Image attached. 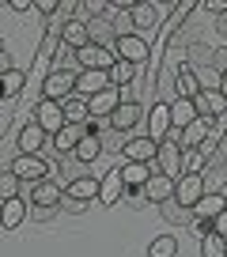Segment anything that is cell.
Wrapping results in <instances>:
<instances>
[{"mask_svg": "<svg viewBox=\"0 0 227 257\" xmlns=\"http://www.w3.org/2000/svg\"><path fill=\"white\" fill-rule=\"evenodd\" d=\"M76 83H80V72H72V68H53V72L42 80V98L65 102V98L76 95Z\"/></svg>", "mask_w": 227, "mask_h": 257, "instance_id": "1", "label": "cell"}, {"mask_svg": "<svg viewBox=\"0 0 227 257\" xmlns=\"http://www.w3.org/2000/svg\"><path fill=\"white\" fill-rule=\"evenodd\" d=\"M182 155H186V148H182L178 128H174L167 140H159V155H155V167H159L163 174H170V178H182Z\"/></svg>", "mask_w": 227, "mask_h": 257, "instance_id": "2", "label": "cell"}, {"mask_svg": "<svg viewBox=\"0 0 227 257\" xmlns=\"http://www.w3.org/2000/svg\"><path fill=\"white\" fill-rule=\"evenodd\" d=\"M76 61H80V72H87V68H95V72H110L113 64H118V53L106 46H83L80 53H76Z\"/></svg>", "mask_w": 227, "mask_h": 257, "instance_id": "3", "label": "cell"}, {"mask_svg": "<svg viewBox=\"0 0 227 257\" xmlns=\"http://www.w3.org/2000/svg\"><path fill=\"white\" fill-rule=\"evenodd\" d=\"M8 167L16 170V174L23 178L27 185H34V182H46V174H49V163L42 159V155H16V159H12Z\"/></svg>", "mask_w": 227, "mask_h": 257, "instance_id": "4", "label": "cell"}, {"mask_svg": "<svg viewBox=\"0 0 227 257\" xmlns=\"http://www.w3.org/2000/svg\"><path fill=\"white\" fill-rule=\"evenodd\" d=\"M204 193H208V189H204V178L201 174H182L178 178V189H174V201L186 204V208H197Z\"/></svg>", "mask_w": 227, "mask_h": 257, "instance_id": "5", "label": "cell"}, {"mask_svg": "<svg viewBox=\"0 0 227 257\" xmlns=\"http://www.w3.org/2000/svg\"><path fill=\"white\" fill-rule=\"evenodd\" d=\"M34 121L46 128L49 137H57V133L68 125V121H65V110H61V102H49V98H42V102H38V110H34Z\"/></svg>", "mask_w": 227, "mask_h": 257, "instance_id": "6", "label": "cell"}, {"mask_svg": "<svg viewBox=\"0 0 227 257\" xmlns=\"http://www.w3.org/2000/svg\"><path fill=\"white\" fill-rule=\"evenodd\" d=\"M170 133H174V121H170V102H155L152 113H148V137L159 144V140H167Z\"/></svg>", "mask_w": 227, "mask_h": 257, "instance_id": "7", "label": "cell"}, {"mask_svg": "<svg viewBox=\"0 0 227 257\" xmlns=\"http://www.w3.org/2000/svg\"><path fill=\"white\" fill-rule=\"evenodd\" d=\"M87 102H91V121H98V117L110 121L113 110H118L125 98H122V87H106V91H98L95 98H87Z\"/></svg>", "mask_w": 227, "mask_h": 257, "instance_id": "8", "label": "cell"}, {"mask_svg": "<svg viewBox=\"0 0 227 257\" xmlns=\"http://www.w3.org/2000/svg\"><path fill=\"white\" fill-rule=\"evenodd\" d=\"M113 53H118V61H129V64H140L152 57V46H148L140 34H133V38H118L113 42Z\"/></svg>", "mask_w": 227, "mask_h": 257, "instance_id": "9", "label": "cell"}, {"mask_svg": "<svg viewBox=\"0 0 227 257\" xmlns=\"http://www.w3.org/2000/svg\"><path fill=\"white\" fill-rule=\"evenodd\" d=\"M174 189H178V178H170V174H152V182L144 185V197L152 204H167V201H174Z\"/></svg>", "mask_w": 227, "mask_h": 257, "instance_id": "10", "label": "cell"}, {"mask_svg": "<svg viewBox=\"0 0 227 257\" xmlns=\"http://www.w3.org/2000/svg\"><path fill=\"white\" fill-rule=\"evenodd\" d=\"M125 174H122V167H113V170H106V178H102V193H98V201L106 204V208H113L118 201H125Z\"/></svg>", "mask_w": 227, "mask_h": 257, "instance_id": "11", "label": "cell"}, {"mask_svg": "<svg viewBox=\"0 0 227 257\" xmlns=\"http://www.w3.org/2000/svg\"><path fill=\"white\" fill-rule=\"evenodd\" d=\"M61 197H65V189L57 182H49V178L31 185V204L34 208H61Z\"/></svg>", "mask_w": 227, "mask_h": 257, "instance_id": "12", "label": "cell"}, {"mask_svg": "<svg viewBox=\"0 0 227 257\" xmlns=\"http://www.w3.org/2000/svg\"><path fill=\"white\" fill-rule=\"evenodd\" d=\"M125 163H155V155H159V144H155L152 137H129V144H125Z\"/></svg>", "mask_w": 227, "mask_h": 257, "instance_id": "13", "label": "cell"}, {"mask_svg": "<svg viewBox=\"0 0 227 257\" xmlns=\"http://www.w3.org/2000/svg\"><path fill=\"white\" fill-rule=\"evenodd\" d=\"M61 46H68L72 53H80L83 46H91L87 19H72V23H65V27H61Z\"/></svg>", "mask_w": 227, "mask_h": 257, "instance_id": "14", "label": "cell"}, {"mask_svg": "<svg viewBox=\"0 0 227 257\" xmlns=\"http://www.w3.org/2000/svg\"><path fill=\"white\" fill-rule=\"evenodd\" d=\"M87 128H91V133L80 140V148H76V163H80V167H91V163L102 155V137H98V125H95V121H87Z\"/></svg>", "mask_w": 227, "mask_h": 257, "instance_id": "15", "label": "cell"}, {"mask_svg": "<svg viewBox=\"0 0 227 257\" xmlns=\"http://www.w3.org/2000/svg\"><path fill=\"white\" fill-rule=\"evenodd\" d=\"M219 128H216V121L212 117H197L189 128H182V148H201L208 137H216Z\"/></svg>", "mask_w": 227, "mask_h": 257, "instance_id": "16", "label": "cell"}, {"mask_svg": "<svg viewBox=\"0 0 227 257\" xmlns=\"http://www.w3.org/2000/svg\"><path fill=\"white\" fill-rule=\"evenodd\" d=\"M87 133H91L87 125H65V128H61V133L53 137V148H57V155H68V152L76 155V148H80V140L87 137Z\"/></svg>", "mask_w": 227, "mask_h": 257, "instance_id": "17", "label": "cell"}, {"mask_svg": "<svg viewBox=\"0 0 227 257\" xmlns=\"http://www.w3.org/2000/svg\"><path fill=\"white\" fill-rule=\"evenodd\" d=\"M193 106H197V113H201V117H212V121H216L219 113L227 110V95H223V91H201V95L193 98Z\"/></svg>", "mask_w": 227, "mask_h": 257, "instance_id": "18", "label": "cell"}, {"mask_svg": "<svg viewBox=\"0 0 227 257\" xmlns=\"http://www.w3.org/2000/svg\"><path fill=\"white\" fill-rule=\"evenodd\" d=\"M106 87H113V83H110V72H95V68H87V72H80L76 95H83V98H95L98 91H106Z\"/></svg>", "mask_w": 227, "mask_h": 257, "instance_id": "19", "label": "cell"}, {"mask_svg": "<svg viewBox=\"0 0 227 257\" xmlns=\"http://www.w3.org/2000/svg\"><path fill=\"white\" fill-rule=\"evenodd\" d=\"M46 128L38 125V121H31V125H23V133H19V155H38L42 144H46Z\"/></svg>", "mask_w": 227, "mask_h": 257, "instance_id": "20", "label": "cell"}, {"mask_svg": "<svg viewBox=\"0 0 227 257\" xmlns=\"http://www.w3.org/2000/svg\"><path fill=\"white\" fill-rule=\"evenodd\" d=\"M122 174H125V185H129V189H144V185L152 182V174H159V167H155V163H125Z\"/></svg>", "mask_w": 227, "mask_h": 257, "instance_id": "21", "label": "cell"}, {"mask_svg": "<svg viewBox=\"0 0 227 257\" xmlns=\"http://www.w3.org/2000/svg\"><path fill=\"white\" fill-rule=\"evenodd\" d=\"M201 117V113H197V106H193V98H174V102H170V121H174V128H189L193 125V121Z\"/></svg>", "mask_w": 227, "mask_h": 257, "instance_id": "22", "label": "cell"}, {"mask_svg": "<svg viewBox=\"0 0 227 257\" xmlns=\"http://www.w3.org/2000/svg\"><path fill=\"white\" fill-rule=\"evenodd\" d=\"M140 121V102L133 98V102H122L118 110H113V117H110V128H118V133H129L133 125Z\"/></svg>", "mask_w": 227, "mask_h": 257, "instance_id": "23", "label": "cell"}, {"mask_svg": "<svg viewBox=\"0 0 227 257\" xmlns=\"http://www.w3.org/2000/svg\"><path fill=\"white\" fill-rule=\"evenodd\" d=\"M129 16H133V23H137V31H152V27L159 23V4H152V0H137Z\"/></svg>", "mask_w": 227, "mask_h": 257, "instance_id": "24", "label": "cell"}, {"mask_svg": "<svg viewBox=\"0 0 227 257\" xmlns=\"http://www.w3.org/2000/svg\"><path fill=\"white\" fill-rule=\"evenodd\" d=\"M174 87H178V98H197L201 95V80L189 64H182L178 72H174Z\"/></svg>", "mask_w": 227, "mask_h": 257, "instance_id": "25", "label": "cell"}, {"mask_svg": "<svg viewBox=\"0 0 227 257\" xmlns=\"http://www.w3.org/2000/svg\"><path fill=\"white\" fill-rule=\"evenodd\" d=\"M223 208H227V197H223V193H204L201 204L193 208V216H197V219H208V223H212V219H216Z\"/></svg>", "mask_w": 227, "mask_h": 257, "instance_id": "26", "label": "cell"}, {"mask_svg": "<svg viewBox=\"0 0 227 257\" xmlns=\"http://www.w3.org/2000/svg\"><path fill=\"white\" fill-rule=\"evenodd\" d=\"M65 193H72V197H80V201H87L91 204V197H98V193H102V182H98V178H72V182H68V189Z\"/></svg>", "mask_w": 227, "mask_h": 257, "instance_id": "27", "label": "cell"}, {"mask_svg": "<svg viewBox=\"0 0 227 257\" xmlns=\"http://www.w3.org/2000/svg\"><path fill=\"white\" fill-rule=\"evenodd\" d=\"M201 178H204V189H208V193H219V185L227 182V170H223V163H219V152L208 159V167H204Z\"/></svg>", "mask_w": 227, "mask_h": 257, "instance_id": "28", "label": "cell"}, {"mask_svg": "<svg viewBox=\"0 0 227 257\" xmlns=\"http://www.w3.org/2000/svg\"><path fill=\"white\" fill-rule=\"evenodd\" d=\"M159 212H163V219H167V223H189V227L197 223L193 208H186V204H178V201H167V204H159Z\"/></svg>", "mask_w": 227, "mask_h": 257, "instance_id": "29", "label": "cell"}, {"mask_svg": "<svg viewBox=\"0 0 227 257\" xmlns=\"http://www.w3.org/2000/svg\"><path fill=\"white\" fill-rule=\"evenodd\" d=\"M186 64H189V68H208V64H216V49L204 46V42H189Z\"/></svg>", "mask_w": 227, "mask_h": 257, "instance_id": "30", "label": "cell"}, {"mask_svg": "<svg viewBox=\"0 0 227 257\" xmlns=\"http://www.w3.org/2000/svg\"><path fill=\"white\" fill-rule=\"evenodd\" d=\"M23 219H27V201H23V197L4 201V231H16Z\"/></svg>", "mask_w": 227, "mask_h": 257, "instance_id": "31", "label": "cell"}, {"mask_svg": "<svg viewBox=\"0 0 227 257\" xmlns=\"http://www.w3.org/2000/svg\"><path fill=\"white\" fill-rule=\"evenodd\" d=\"M148 257H178V238H174V234H159V238H152Z\"/></svg>", "mask_w": 227, "mask_h": 257, "instance_id": "32", "label": "cell"}, {"mask_svg": "<svg viewBox=\"0 0 227 257\" xmlns=\"http://www.w3.org/2000/svg\"><path fill=\"white\" fill-rule=\"evenodd\" d=\"M204 167H208V159H204L201 148H186V155H182V174H204Z\"/></svg>", "mask_w": 227, "mask_h": 257, "instance_id": "33", "label": "cell"}, {"mask_svg": "<svg viewBox=\"0 0 227 257\" xmlns=\"http://www.w3.org/2000/svg\"><path fill=\"white\" fill-rule=\"evenodd\" d=\"M23 83H27V72L23 68H12V72L4 76V102H16V95L23 91Z\"/></svg>", "mask_w": 227, "mask_h": 257, "instance_id": "34", "label": "cell"}, {"mask_svg": "<svg viewBox=\"0 0 227 257\" xmlns=\"http://www.w3.org/2000/svg\"><path fill=\"white\" fill-rule=\"evenodd\" d=\"M201 257H227V238H219L216 231H208L201 238Z\"/></svg>", "mask_w": 227, "mask_h": 257, "instance_id": "35", "label": "cell"}, {"mask_svg": "<svg viewBox=\"0 0 227 257\" xmlns=\"http://www.w3.org/2000/svg\"><path fill=\"white\" fill-rule=\"evenodd\" d=\"M19 182H23V178H19L12 167H4V170H0V197H4V201L19 197Z\"/></svg>", "mask_w": 227, "mask_h": 257, "instance_id": "36", "label": "cell"}, {"mask_svg": "<svg viewBox=\"0 0 227 257\" xmlns=\"http://www.w3.org/2000/svg\"><path fill=\"white\" fill-rule=\"evenodd\" d=\"M133 76H137V72H133V64H129V61H118V64L110 68V83H113V87H129Z\"/></svg>", "mask_w": 227, "mask_h": 257, "instance_id": "37", "label": "cell"}, {"mask_svg": "<svg viewBox=\"0 0 227 257\" xmlns=\"http://www.w3.org/2000/svg\"><path fill=\"white\" fill-rule=\"evenodd\" d=\"M102 137V152H125V133H118V128H106V133H98Z\"/></svg>", "mask_w": 227, "mask_h": 257, "instance_id": "38", "label": "cell"}, {"mask_svg": "<svg viewBox=\"0 0 227 257\" xmlns=\"http://www.w3.org/2000/svg\"><path fill=\"white\" fill-rule=\"evenodd\" d=\"M61 212H68V216H83V212H87V201H80V197L65 193V197H61Z\"/></svg>", "mask_w": 227, "mask_h": 257, "instance_id": "39", "label": "cell"}, {"mask_svg": "<svg viewBox=\"0 0 227 257\" xmlns=\"http://www.w3.org/2000/svg\"><path fill=\"white\" fill-rule=\"evenodd\" d=\"M125 204H129L133 212H144V208H148L152 201L144 197V189H125Z\"/></svg>", "mask_w": 227, "mask_h": 257, "instance_id": "40", "label": "cell"}, {"mask_svg": "<svg viewBox=\"0 0 227 257\" xmlns=\"http://www.w3.org/2000/svg\"><path fill=\"white\" fill-rule=\"evenodd\" d=\"M34 12H38V16H53V12H61V4H57V0H38Z\"/></svg>", "mask_w": 227, "mask_h": 257, "instance_id": "41", "label": "cell"}, {"mask_svg": "<svg viewBox=\"0 0 227 257\" xmlns=\"http://www.w3.org/2000/svg\"><path fill=\"white\" fill-rule=\"evenodd\" d=\"M204 12H212V16H227V0H204Z\"/></svg>", "mask_w": 227, "mask_h": 257, "instance_id": "42", "label": "cell"}, {"mask_svg": "<svg viewBox=\"0 0 227 257\" xmlns=\"http://www.w3.org/2000/svg\"><path fill=\"white\" fill-rule=\"evenodd\" d=\"M212 231H216V234H219V238H227V208H223V212H219V216H216V219H212Z\"/></svg>", "mask_w": 227, "mask_h": 257, "instance_id": "43", "label": "cell"}, {"mask_svg": "<svg viewBox=\"0 0 227 257\" xmlns=\"http://www.w3.org/2000/svg\"><path fill=\"white\" fill-rule=\"evenodd\" d=\"M8 8L12 12H34V4L31 0H8Z\"/></svg>", "mask_w": 227, "mask_h": 257, "instance_id": "44", "label": "cell"}, {"mask_svg": "<svg viewBox=\"0 0 227 257\" xmlns=\"http://www.w3.org/2000/svg\"><path fill=\"white\" fill-rule=\"evenodd\" d=\"M53 212H57V208H34V219H38V223H49V219H53Z\"/></svg>", "mask_w": 227, "mask_h": 257, "instance_id": "45", "label": "cell"}, {"mask_svg": "<svg viewBox=\"0 0 227 257\" xmlns=\"http://www.w3.org/2000/svg\"><path fill=\"white\" fill-rule=\"evenodd\" d=\"M80 8V4H72V0H65V4H61V16H65V23H72V12Z\"/></svg>", "mask_w": 227, "mask_h": 257, "instance_id": "46", "label": "cell"}, {"mask_svg": "<svg viewBox=\"0 0 227 257\" xmlns=\"http://www.w3.org/2000/svg\"><path fill=\"white\" fill-rule=\"evenodd\" d=\"M216 31H219V34L227 38V16H219V19H216Z\"/></svg>", "mask_w": 227, "mask_h": 257, "instance_id": "47", "label": "cell"}, {"mask_svg": "<svg viewBox=\"0 0 227 257\" xmlns=\"http://www.w3.org/2000/svg\"><path fill=\"white\" fill-rule=\"evenodd\" d=\"M219 91L227 95V68H223V80H219Z\"/></svg>", "mask_w": 227, "mask_h": 257, "instance_id": "48", "label": "cell"}]
</instances>
